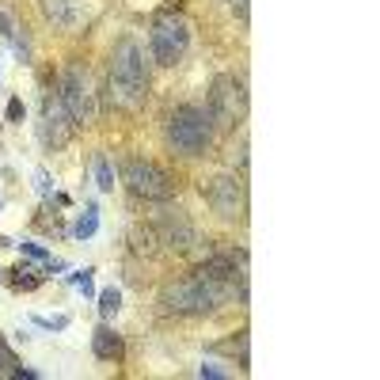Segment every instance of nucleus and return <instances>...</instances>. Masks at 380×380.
I'll use <instances>...</instances> for the list:
<instances>
[{"mask_svg": "<svg viewBox=\"0 0 380 380\" xmlns=\"http://www.w3.org/2000/svg\"><path fill=\"white\" fill-rule=\"evenodd\" d=\"M110 103L122 110H137L148 96V69H145V53L133 39L118 42L114 58H110V77H107Z\"/></svg>", "mask_w": 380, "mask_h": 380, "instance_id": "1", "label": "nucleus"}, {"mask_svg": "<svg viewBox=\"0 0 380 380\" xmlns=\"http://www.w3.org/2000/svg\"><path fill=\"white\" fill-rule=\"evenodd\" d=\"M236 293V282H213V277L190 274L187 282H175L160 293L164 312H175V316H206V312L221 308L228 296Z\"/></svg>", "mask_w": 380, "mask_h": 380, "instance_id": "2", "label": "nucleus"}, {"mask_svg": "<svg viewBox=\"0 0 380 380\" xmlns=\"http://www.w3.org/2000/svg\"><path fill=\"white\" fill-rule=\"evenodd\" d=\"M168 145L179 156H206L213 145V118L206 107L198 103H183L175 107V114L168 118Z\"/></svg>", "mask_w": 380, "mask_h": 380, "instance_id": "3", "label": "nucleus"}, {"mask_svg": "<svg viewBox=\"0 0 380 380\" xmlns=\"http://www.w3.org/2000/svg\"><path fill=\"white\" fill-rule=\"evenodd\" d=\"M206 110H209L213 126L236 129L240 122H244V114H247V91H244V80L232 77V72H221V77H213Z\"/></svg>", "mask_w": 380, "mask_h": 380, "instance_id": "4", "label": "nucleus"}, {"mask_svg": "<svg viewBox=\"0 0 380 380\" xmlns=\"http://www.w3.org/2000/svg\"><path fill=\"white\" fill-rule=\"evenodd\" d=\"M148 46H152V58L160 65H179L183 53H187V46H190V23L183 20L179 12L156 15L152 34H148Z\"/></svg>", "mask_w": 380, "mask_h": 380, "instance_id": "5", "label": "nucleus"}, {"mask_svg": "<svg viewBox=\"0 0 380 380\" xmlns=\"http://www.w3.org/2000/svg\"><path fill=\"white\" fill-rule=\"evenodd\" d=\"M122 183L129 187V194L145 202H168L175 194V183L164 168H156L152 160H141V156H129L122 164Z\"/></svg>", "mask_w": 380, "mask_h": 380, "instance_id": "6", "label": "nucleus"}, {"mask_svg": "<svg viewBox=\"0 0 380 380\" xmlns=\"http://www.w3.org/2000/svg\"><path fill=\"white\" fill-rule=\"evenodd\" d=\"M61 103L69 110L72 126H91L96 122V96H91V80L80 65H69L61 72Z\"/></svg>", "mask_w": 380, "mask_h": 380, "instance_id": "7", "label": "nucleus"}, {"mask_svg": "<svg viewBox=\"0 0 380 380\" xmlns=\"http://www.w3.org/2000/svg\"><path fill=\"white\" fill-rule=\"evenodd\" d=\"M39 133H42V141L50 148H65V145H69V137H72V118H69V110H65L58 91H46V96H42Z\"/></svg>", "mask_w": 380, "mask_h": 380, "instance_id": "8", "label": "nucleus"}, {"mask_svg": "<svg viewBox=\"0 0 380 380\" xmlns=\"http://www.w3.org/2000/svg\"><path fill=\"white\" fill-rule=\"evenodd\" d=\"M152 228H156V236H160V244L171 247V251H179V255H187L190 247L198 244V232H194L190 217L183 209H164Z\"/></svg>", "mask_w": 380, "mask_h": 380, "instance_id": "9", "label": "nucleus"}, {"mask_svg": "<svg viewBox=\"0 0 380 380\" xmlns=\"http://www.w3.org/2000/svg\"><path fill=\"white\" fill-rule=\"evenodd\" d=\"M206 198H209L213 213L232 221V217H240V209H244V183H240L236 175H217L206 187Z\"/></svg>", "mask_w": 380, "mask_h": 380, "instance_id": "10", "label": "nucleus"}, {"mask_svg": "<svg viewBox=\"0 0 380 380\" xmlns=\"http://www.w3.org/2000/svg\"><path fill=\"white\" fill-rule=\"evenodd\" d=\"M91 350H96V358H103V361H122V354H126L122 339H118L107 323H99V327L91 331Z\"/></svg>", "mask_w": 380, "mask_h": 380, "instance_id": "11", "label": "nucleus"}, {"mask_svg": "<svg viewBox=\"0 0 380 380\" xmlns=\"http://www.w3.org/2000/svg\"><path fill=\"white\" fill-rule=\"evenodd\" d=\"M46 15L61 27H77L80 23V0H42Z\"/></svg>", "mask_w": 380, "mask_h": 380, "instance_id": "12", "label": "nucleus"}, {"mask_svg": "<svg viewBox=\"0 0 380 380\" xmlns=\"http://www.w3.org/2000/svg\"><path fill=\"white\" fill-rule=\"evenodd\" d=\"M129 247H133L137 255L152 258L156 251H160V236H156L152 225H133V228H129Z\"/></svg>", "mask_w": 380, "mask_h": 380, "instance_id": "13", "label": "nucleus"}, {"mask_svg": "<svg viewBox=\"0 0 380 380\" xmlns=\"http://www.w3.org/2000/svg\"><path fill=\"white\" fill-rule=\"evenodd\" d=\"M96 228H99V209L88 206L84 213H80V221L72 225V236H77V240H91V236H96Z\"/></svg>", "mask_w": 380, "mask_h": 380, "instance_id": "14", "label": "nucleus"}, {"mask_svg": "<svg viewBox=\"0 0 380 380\" xmlns=\"http://www.w3.org/2000/svg\"><path fill=\"white\" fill-rule=\"evenodd\" d=\"M91 171H96V183H99V190H114V168H110V160L103 152L91 160Z\"/></svg>", "mask_w": 380, "mask_h": 380, "instance_id": "15", "label": "nucleus"}, {"mask_svg": "<svg viewBox=\"0 0 380 380\" xmlns=\"http://www.w3.org/2000/svg\"><path fill=\"white\" fill-rule=\"evenodd\" d=\"M15 277H12V285H15V289H23V293H31V289H39V282H42V274H31V270H27V266L20 263V266H15V270H12Z\"/></svg>", "mask_w": 380, "mask_h": 380, "instance_id": "16", "label": "nucleus"}, {"mask_svg": "<svg viewBox=\"0 0 380 380\" xmlns=\"http://www.w3.org/2000/svg\"><path fill=\"white\" fill-rule=\"evenodd\" d=\"M118 304H122V293H118V289H103V293H99V316L110 320L118 312Z\"/></svg>", "mask_w": 380, "mask_h": 380, "instance_id": "17", "label": "nucleus"}, {"mask_svg": "<svg viewBox=\"0 0 380 380\" xmlns=\"http://www.w3.org/2000/svg\"><path fill=\"white\" fill-rule=\"evenodd\" d=\"M34 323L46 327V331H65L69 327V316H34Z\"/></svg>", "mask_w": 380, "mask_h": 380, "instance_id": "18", "label": "nucleus"}, {"mask_svg": "<svg viewBox=\"0 0 380 380\" xmlns=\"http://www.w3.org/2000/svg\"><path fill=\"white\" fill-rule=\"evenodd\" d=\"M20 247H23V255H27V258H39V263H46V258H50V251H46L42 244H34V240H23Z\"/></svg>", "mask_w": 380, "mask_h": 380, "instance_id": "19", "label": "nucleus"}, {"mask_svg": "<svg viewBox=\"0 0 380 380\" xmlns=\"http://www.w3.org/2000/svg\"><path fill=\"white\" fill-rule=\"evenodd\" d=\"M72 282H77V289L84 293V296H96V285H91V270H80V274H72Z\"/></svg>", "mask_w": 380, "mask_h": 380, "instance_id": "20", "label": "nucleus"}, {"mask_svg": "<svg viewBox=\"0 0 380 380\" xmlns=\"http://www.w3.org/2000/svg\"><path fill=\"white\" fill-rule=\"evenodd\" d=\"M34 183H39V194H42V198H53V183H50V171H34Z\"/></svg>", "mask_w": 380, "mask_h": 380, "instance_id": "21", "label": "nucleus"}, {"mask_svg": "<svg viewBox=\"0 0 380 380\" xmlns=\"http://www.w3.org/2000/svg\"><path fill=\"white\" fill-rule=\"evenodd\" d=\"M198 373H202V376H209V380H225V376H228V373H225V369H221V365H217V361H206V365H202V369H198Z\"/></svg>", "mask_w": 380, "mask_h": 380, "instance_id": "22", "label": "nucleus"}, {"mask_svg": "<svg viewBox=\"0 0 380 380\" xmlns=\"http://www.w3.org/2000/svg\"><path fill=\"white\" fill-rule=\"evenodd\" d=\"M8 118H12V122L23 118V99H12V103H8Z\"/></svg>", "mask_w": 380, "mask_h": 380, "instance_id": "23", "label": "nucleus"}, {"mask_svg": "<svg viewBox=\"0 0 380 380\" xmlns=\"http://www.w3.org/2000/svg\"><path fill=\"white\" fill-rule=\"evenodd\" d=\"M61 270H65V263H61V258H53V263L46 258V274H61Z\"/></svg>", "mask_w": 380, "mask_h": 380, "instance_id": "24", "label": "nucleus"}, {"mask_svg": "<svg viewBox=\"0 0 380 380\" xmlns=\"http://www.w3.org/2000/svg\"><path fill=\"white\" fill-rule=\"evenodd\" d=\"M228 4H232L236 15H247V0H228Z\"/></svg>", "mask_w": 380, "mask_h": 380, "instance_id": "25", "label": "nucleus"}]
</instances>
